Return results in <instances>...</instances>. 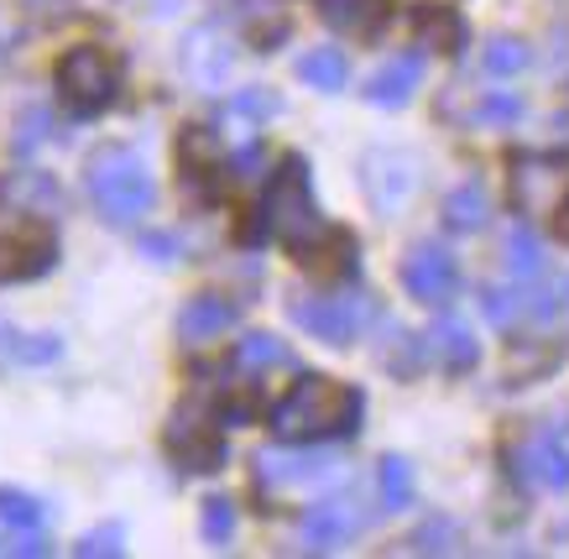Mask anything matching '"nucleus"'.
Returning a JSON list of instances; mask_svg holds the SVG:
<instances>
[{"label":"nucleus","instance_id":"6","mask_svg":"<svg viewBox=\"0 0 569 559\" xmlns=\"http://www.w3.org/2000/svg\"><path fill=\"white\" fill-rule=\"evenodd\" d=\"M52 241L48 226H21V230H0V282H27L42 278L52 267Z\"/></svg>","mask_w":569,"mask_h":559},{"label":"nucleus","instance_id":"24","mask_svg":"<svg viewBox=\"0 0 569 559\" xmlns=\"http://www.w3.org/2000/svg\"><path fill=\"white\" fill-rule=\"evenodd\" d=\"M230 533H236V502H230V497H209L204 502V539L230 543Z\"/></svg>","mask_w":569,"mask_h":559},{"label":"nucleus","instance_id":"21","mask_svg":"<svg viewBox=\"0 0 569 559\" xmlns=\"http://www.w3.org/2000/svg\"><path fill=\"white\" fill-rule=\"evenodd\" d=\"M433 350H439V361L455 371L476 361V340H470V330L455 325V319H439V325H433Z\"/></svg>","mask_w":569,"mask_h":559},{"label":"nucleus","instance_id":"5","mask_svg":"<svg viewBox=\"0 0 569 559\" xmlns=\"http://www.w3.org/2000/svg\"><path fill=\"white\" fill-rule=\"evenodd\" d=\"M288 315H293V325H303V330L313 335V340H325V346H350L356 335L366 330V319H371V303H366V293L356 298H325V293H303L288 303Z\"/></svg>","mask_w":569,"mask_h":559},{"label":"nucleus","instance_id":"2","mask_svg":"<svg viewBox=\"0 0 569 559\" xmlns=\"http://www.w3.org/2000/svg\"><path fill=\"white\" fill-rule=\"evenodd\" d=\"M84 189L110 226H137V220H147V210H152V199H157V183H152V173H147V162H141L137 152H126V147H104V152L89 158Z\"/></svg>","mask_w":569,"mask_h":559},{"label":"nucleus","instance_id":"23","mask_svg":"<svg viewBox=\"0 0 569 559\" xmlns=\"http://www.w3.org/2000/svg\"><path fill=\"white\" fill-rule=\"evenodd\" d=\"M288 361V346L277 335H246L236 346V367H282Z\"/></svg>","mask_w":569,"mask_h":559},{"label":"nucleus","instance_id":"14","mask_svg":"<svg viewBox=\"0 0 569 559\" xmlns=\"http://www.w3.org/2000/svg\"><path fill=\"white\" fill-rule=\"evenodd\" d=\"M0 204H11V210H21V214H58L63 193H58V183H52L48 173L21 168V173L0 178Z\"/></svg>","mask_w":569,"mask_h":559},{"label":"nucleus","instance_id":"15","mask_svg":"<svg viewBox=\"0 0 569 559\" xmlns=\"http://www.w3.org/2000/svg\"><path fill=\"white\" fill-rule=\"evenodd\" d=\"M418 73H423V63H418L413 53L381 63V69L366 79V100H371V106H408L418 89Z\"/></svg>","mask_w":569,"mask_h":559},{"label":"nucleus","instance_id":"1","mask_svg":"<svg viewBox=\"0 0 569 559\" xmlns=\"http://www.w3.org/2000/svg\"><path fill=\"white\" fill-rule=\"evenodd\" d=\"M361 423V392L335 377H298L293 392L272 408V435L288 445L350 435Z\"/></svg>","mask_w":569,"mask_h":559},{"label":"nucleus","instance_id":"17","mask_svg":"<svg viewBox=\"0 0 569 559\" xmlns=\"http://www.w3.org/2000/svg\"><path fill=\"white\" fill-rule=\"evenodd\" d=\"M325 21H335L340 32H361L371 37L387 21V0H319Z\"/></svg>","mask_w":569,"mask_h":559},{"label":"nucleus","instance_id":"25","mask_svg":"<svg viewBox=\"0 0 569 559\" xmlns=\"http://www.w3.org/2000/svg\"><path fill=\"white\" fill-rule=\"evenodd\" d=\"M518 69H528V48L512 42V37H497L486 48V73H518Z\"/></svg>","mask_w":569,"mask_h":559},{"label":"nucleus","instance_id":"3","mask_svg":"<svg viewBox=\"0 0 569 559\" xmlns=\"http://www.w3.org/2000/svg\"><path fill=\"white\" fill-rule=\"evenodd\" d=\"M267 230H272L277 241L288 246V251H309V241L319 236V210H313V189H309V168L303 158H282L277 162V178L272 189H267Z\"/></svg>","mask_w":569,"mask_h":559},{"label":"nucleus","instance_id":"7","mask_svg":"<svg viewBox=\"0 0 569 559\" xmlns=\"http://www.w3.org/2000/svg\"><path fill=\"white\" fill-rule=\"evenodd\" d=\"M366 528V512L350 497H325V502H313L303 512V523H298V543L303 549H340L346 539H356Z\"/></svg>","mask_w":569,"mask_h":559},{"label":"nucleus","instance_id":"19","mask_svg":"<svg viewBox=\"0 0 569 559\" xmlns=\"http://www.w3.org/2000/svg\"><path fill=\"white\" fill-rule=\"evenodd\" d=\"M413 502V466L402 455H387L381 460V512H402Z\"/></svg>","mask_w":569,"mask_h":559},{"label":"nucleus","instance_id":"10","mask_svg":"<svg viewBox=\"0 0 569 559\" xmlns=\"http://www.w3.org/2000/svg\"><path fill=\"white\" fill-rule=\"evenodd\" d=\"M168 445H173V455L183 466H193V471H220L224 466L220 435H214L209 419H199V413H178L173 429H168Z\"/></svg>","mask_w":569,"mask_h":559},{"label":"nucleus","instance_id":"26","mask_svg":"<svg viewBox=\"0 0 569 559\" xmlns=\"http://www.w3.org/2000/svg\"><path fill=\"white\" fill-rule=\"evenodd\" d=\"M418 27H433V48H445V53H455V48H460V21L449 17V11H433V6H423V11H418Z\"/></svg>","mask_w":569,"mask_h":559},{"label":"nucleus","instance_id":"4","mask_svg":"<svg viewBox=\"0 0 569 559\" xmlns=\"http://www.w3.org/2000/svg\"><path fill=\"white\" fill-rule=\"evenodd\" d=\"M116 63L100 53V48H73L63 63H58V94L73 116H100L110 100H116Z\"/></svg>","mask_w":569,"mask_h":559},{"label":"nucleus","instance_id":"11","mask_svg":"<svg viewBox=\"0 0 569 559\" xmlns=\"http://www.w3.org/2000/svg\"><path fill=\"white\" fill-rule=\"evenodd\" d=\"M261 481H277V487H319V481H335L340 476V460L335 455H257Z\"/></svg>","mask_w":569,"mask_h":559},{"label":"nucleus","instance_id":"22","mask_svg":"<svg viewBox=\"0 0 569 559\" xmlns=\"http://www.w3.org/2000/svg\"><path fill=\"white\" fill-rule=\"evenodd\" d=\"M0 523L11 533H42V502L27 491H0Z\"/></svg>","mask_w":569,"mask_h":559},{"label":"nucleus","instance_id":"29","mask_svg":"<svg viewBox=\"0 0 569 559\" xmlns=\"http://www.w3.org/2000/svg\"><path fill=\"white\" fill-rule=\"evenodd\" d=\"M507 251H512V272H538V246H533V236H522V230H512V241H507Z\"/></svg>","mask_w":569,"mask_h":559},{"label":"nucleus","instance_id":"13","mask_svg":"<svg viewBox=\"0 0 569 559\" xmlns=\"http://www.w3.org/2000/svg\"><path fill=\"white\" fill-rule=\"evenodd\" d=\"M230 42H224L214 27H204V32H193L189 42H183V69L193 73V84L199 89H220L224 73H230Z\"/></svg>","mask_w":569,"mask_h":559},{"label":"nucleus","instance_id":"31","mask_svg":"<svg viewBox=\"0 0 569 559\" xmlns=\"http://www.w3.org/2000/svg\"><path fill=\"white\" fill-rule=\"evenodd\" d=\"M141 251H147V257H157V262H173V236H147V241H141Z\"/></svg>","mask_w":569,"mask_h":559},{"label":"nucleus","instance_id":"27","mask_svg":"<svg viewBox=\"0 0 569 559\" xmlns=\"http://www.w3.org/2000/svg\"><path fill=\"white\" fill-rule=\"evenodd\" d=\"M0 335H6L0 346L11 350L17 361H52L58 356V340H17V330H0Z\"/></svg>","mask_w":569,"mask_h":559},{"label":"nucleus","instance_id":"33","mask_svg":"<svg viewBox=\"0 0 569 559\" xmlns=\"http://www.w3.org/2000/svg\"><path fill=\"white\" fill-rule=\"evenodd\" d=\"M37 11H69V6H84V0H27Z\"/></svg>","mask_w":569,"mask_h":559},{"label":"nucleus","instance_id":"18","mask_svg":"<svg viewBox=\"0 0 569 559\" xmlns=\"http://www.w3.org/2000/svg\"><path fill=\"white\" fill-rule=\"evenodd\" d=\"M522 471L533 476V481H543V487H569V455L553 439H538V445H528Z\"/></svg>","mask_w":569,"mask_h":559},{"label":"nucleus","instance_id":"32","mask_svg":"<svg viewBox=\"0 0 569 559\" xmlns=\"http://www.w3.org/2000/svg\"><path fill=\"white\" fill-rule=\"evenodd\" d=\"M553 230H559V236H565V241H569V193H565V199H559V214H553Z\"/></svg>","mask_w":569,"mask_h":559},{"label":"nucleus","instance_id":"12","mask_svg":"<svg viewBox=\"0 0 569 559\" xmlns=\"http://www.w3.org/2000/svg\"><path fill=\"white\" fill-rule=\"evenodd\" d=\"M236 298L224 293H199L193 303H183V315H178V335L189 340V346H204V340H214V335H224L230 325H236Z\"/></svg>","mask_w":569,"mask_h":559},{"label":"nucleus","instance_id":"20","mask_svg":"<svg viewBox=\"0 0 569 559\" xmlns=\"http://www.w3.org/2000/svg\"><path fill=\"white\" fill-rule=\"evenodd\" d=\"M445 226L455 230H476L486 226V189L481 183H460V189L445 199Z\"/></svg>","mask_w":569,"mask_h":559},{"label":"nucleus","instance_id":"30","mask_svg":"<svg viewBox=\"0 0 569 559\" xmlns=\"http://www.w3.org/2000/svg\"><path fill=\"white\" fill-rule=\"evenodd\" d=\"M518 100H512V94H486L481 106H476V116H481V121H512V116H518Z\"/></svg>","mask_w":569,"mask_h":559},{"label":"nucleus","instance_id":"28","mask_svg":"<svg viewBox=\"0 0 569 559\" xmlns=\"http://www.w3.org/2000/svg\"><path fill=\"white\" fill-rule=\"evenodd\" d=\"M79 555L94 559V555H121V528L110 523V528H94L84 543H79Z\"/></svg>","mask_w":569,"mask_h":559},{"label":"nucleus","instance_id":"8","mask_svg":"<svg viewBox=\"0 0 569 559\" xmlns=\"http://www.w3.org/2000/svg\"><path fill=\"white\" fill-rule=\"evenodd\" d=\"M402 282H408V293H413L418 303L439 309V303L455 298L460 272H455V257H449L445 246H413V257L402 262Z\"/></svg>","mask_w":569,"mask_h":559},{"label":"nucleus","instance_id":"16","mask_svg":"<svg viewBox=\"0 0 569 559\" xmlns=\"http://www.w3.org/2000/svg\"><path fill=\"white\" fill-rule=\"evenodd\" d=\"M298 79L309 89H325V94H340L350 84V63L340 48H313V53L298 58Z\"/></svg>","mask_w":569,"mask_h":559},{"label":"nucleus","instance_id":"9","mask_svg":"<svg viewBox=\"0 0 569 559\" xmlns=\"http://www.w3.org/2000/svg\"><path fill=\"white\" fill-rule=\"evenodd\" d=\"M361 178H366L371 204H377L381 214H397L418 193V168H413V158H402V152H371Z\"/></svg>","mask_w":569,"mask_h":559}]
</instances>
